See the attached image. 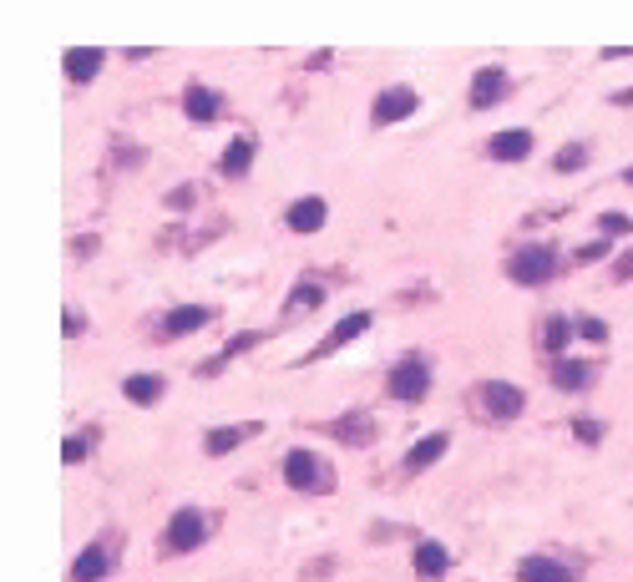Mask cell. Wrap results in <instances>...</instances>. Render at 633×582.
<instances>
[{"mask_svg":"<svg viewBox=\"0 0 633 582\" xmlns=\"http://www.w3.org/2000/svg\"><path fill=\"white\" fill-rule=\"evenodd\" d=\"M507 274H512V284L537 289V284H547L552 274H558V254H552L547 243H522L517 254L507 259Z\"/></svg>","mask_w":633,"mask_h":582,"instance_id":"6da1fadb","label":"cell"},{"mask_svg":"<svg viewBox=\"0 0 633 582\" xmlns=\"http://www.w3.org/2000/svg\"><path fill=\"white\" fill-rule=\"evenodd\" d=\"M208 517L198 512V507H183V512H173V522L163 527V557H183V552H198L203 542H208Z\"/></svg>","mask_w":633,"mask_h":582,"instance_id":"7a4b0ae2","label":"cell"},{"mask_svg":"<svg viewBox=\"0 0 633 582\" xmlns=\"http://www.w3.org/2000/svg\"><path fill=\"white\" fill-rule=\"evenodd\" d=\"M284 481L294 486V491H335V471L314 456V451H304V446H294L289 456H284Z\"/></svg>","mask_w":633,"mask_h":582,"instance_id":"3957f363","label":"cell"},{"mask_svg":"<svg viewBox=\"0 0 633 582\" xmlns=\"http://www.w3.org/2000/svg\"><path fill=\"white\" fill-rule=\"evenodd\" d=\"M385 390H390L395 400H426V390H431V365H426L421 355L395 360L390 375H385Z\"/></svg>","mask_w":633,"mask_h":582,"instance_id":"277c9868","label":"cell"},{"mask_svg":"<svg viewBox=\"0 0 633 582\" xmlns=\"http://www.w3.org/2000/svg\"><path fill=\"white\" fill-rule=\"evenodd\" d=\"M477 405L492 415V421H517L522 405H527V395H522L512 380H482V385H477Z\"/></svg>","mask_w":633,"mask_h":582,"instance_id":"5b68a950","label":"cell"},{"mask_svg":"<svg viewBox=\"0 0 633 582\" xmlns=\"http://www.w3.org/2000/svg\"><path fill=\"white\" fill-rule=\"evenodd\" d=\"M416 107H421L416 87H385V92L375 97L370 117H375V127H390V122H406V117H411Z\"/></svg>","mask_w":633,"mask_h":582,"instance_id":"8992f818","label":"cell"},{"mask_svg":"<svg viewBox=\"0 0 633 582\" xmlns=\"http://www.w3.org/2000/svg\"><path fill=\"white\" fill-rule=\"evenodd\" d=\"M213 314H218V309H208V304H183V309L163 314V324H157V335H163V340H183V335H198L203 324H213Z\"/></svg>","mask_w":633,"mask_h":582,"instance_id":"52a82bcc","label":"cell"},{"mask_svg":"<svg viewBox=\"0 0 633 582\" xmlns=\"http://www.w3.org/2000/svg\"><path fill=\"white\" fill-rule=\"evenodd\" d=\"M573 577H578V572H573L568 562L547 557V552H532V557L517 562V582H573Z\"/></svg>","mask_w":633,"mask_h":582,"instance_id":"ba28073f","label":"cell"},{"mask_svg":"<svg viewBox=\"0 0 633 582\" xmlns=\"http://www.w3.org/2000/svg\"><path fill=\"white\" fill-rule=\"evenodd\" d=\"M507 97V71L502 66H482L477 76H471V112H487Z\"/></svg>","mask_w":633,"mask_h":582,"instance_id":"9c48e42d","label":"cell"},{"mask_svg":"<svg viewBox=\"0 0 633 582\" xmlns=\"http://www.w3.org/2000/svg\"><path fill=\"white\" fill-rule=\"evenodd\" d=\"M325 218H330V203H325V198H294L289 213H284V223H289L294 233H320Z\"/></svg>","mask_w":633,"mask_h":582,"instance_id":"30bf717a","label":"cell"},{"mask_svg":"<svg viewBox=\"0 0 633 582\" xmlns=\"http://www.w3.org/2000/svg\"><path fill=\"white\" fill-rule=\"evenodd\" d=\"M183 112H188V122H218L223 117V97L213 92V87H203V81H193V87L183 92Z\"/></svg>","mask_w":633,"mask_h":582,"instance_id":"8fae6325","label":"cell"},{"mask_svg":"<svg viewBox=\"0 0 633 582\" xmlns=\"http://www.w3.org/2000/svg\"><path fill=\"white\" fill-rule=\"evenodd\" d=\"M365 329H370V314L365 309H355V314H345L335 329H330V335L320 340V350H314V360H320V355H335V350H345L350 340H360L365 335Z\"/></svg>","mask_w":633,"mask_h":582,"instance_id":"7c38bea8","label":"cell"},{"mask_svg":"<svg viewBox=\"0 0 633 582\" xmlns=\"http://www.w3.org/2000/svg\"><path fill=\"white\" fill-rule=\"evenodd\" d=\"M107 572H112V552L102 542L82 547V552H76V562H71V582H102Z\"/></svg>","mask_w":633,"mask_h":582,"instance_id":"4fadbf2b","label":"cell"},{"mask_svg":"<svg viewBox=\"0 0 633 582\" xmlns=\"http://www.w3.org/2000/svg\"><path fill=\"white\" fill-rule=\"evenodd\" d=\"M102 61H107V51H102V46H71V51L61 56V66H66V76H71V81H92V76L102 71Z\"/></svg>","mask_w":633,"mask_h":582,"instance_id":"5bb4252c","label":"cell"},{"mask_svg":"<svg viewBox=\"0 0 633 582\" xmlns=\"http://www.w3.org/2000/svg\"><path fill=\"white\" fill-rule=\"evenodd\" d=\"M259 431H264L259 421H254V426H218V431L203 436V451H208V456H228V451H239L249 436H259Z\"/></svg>","mask_w":633,"mask_h":582,"instance_id":"9a60e30c","label":"cell"},{"mask_svg":"<svg viewBox=\"0 0 633 582\" xmlns=\"http://www.w3.org/2000/svg\"><path fill=\"white\" fill-rule=\"evenodd\" d=\"M487 152H492L497 162H522V157L532 152V132H527V127H512V132H497V137L487 142Z\"/></svg>","mask_w":633,"mask_h":582,"instance_id":"2e32d148","label":"cell"},{"mask_svg":"<svg viewBox=\"0 0 633 582\" xmlns=\"http://www.w3.org/2000/svg\"><path fill=\"white\" fill-rule=\"evenodd\" d=\"M446 431H431V436H421L411 451H406V471H426V466H436L441 456H446Z\"/></svg>","mask_w":633,"mask_h":582,"instance_id":"e0dca14e","label":"cell"},{"mask_svg":"<svg viewBox=\"0 0 633 582\" xmlns=\"http://www.w3.org/2000/svg\"><path fill=\"white\" fill-rule=\"evenodd\" d=\"M223 178H244L249 168H254V137H233L228 147H223Z\"/></svg>","mask_w":633,"mask_h":582,"instance_id":"ac0fdd59","label":"cell"},{"mask_svg":"<svg viewBox=\"0 0 633 582\" xmlns=\"http://www.w3.org/2000/svg\"><path fill=\"white\" fill-rule=\"evenodd\" d=\"M325 304V284L320 279H299L284 299V314H309V309H320Z\"/></svg>","mask_w":633,"mask_h":582,"instance_id":"d6986e66","label":"cell"},{"mask_svg":"<svg viewBox=\"0 0 633 582\" xmlns=\"http://www.w3.org/2000/svg\"><path fill=\"white\" fill-rule=\"evenodd\" d=\"M588 380H593L588 360H552V385L558 390H588Z\"/></svg>","mask_w":633,"mask_h":582,"instance_id":"ffe728a7","label":"cell"},{"mask_svg":"<svg viewBox=\"0 0 633 582\" xmlns=\"http://www.w3.org/2000/svg\"><path fill=\"white\" fill-rule=\"evenodd\" d=\"M411 562H416V572H421V577H441V572L451 567V552H446L441 542H431V537H426V542H416Z\"/></svg>","mask_w":633,"mask_h":582,"instance_id":"44dd1931","label":"cell"},{"mask_svg":"<svg viewBox=\"0 0 633 582\" xmlns=\"http://www.w3.org/2000/svg\"><path fill=\"white\" fill-rule=\"evenodd\" d=\"M578 335V324L573 319H563V314H552L547 319V329H542V350L552 355V360H563V350H568V340Z\"/></svg>","mask_w":633,"mask_h":582,"instance_id":"7402d4cb","label":"cell"},{"mask_svg":"<svg viewBox=\"0 0 633 582\" xmlns=\"http://www.w3.org/2000/svg\"><path fill=\"white\" fill-rule=\"evenodd\" d=\"M122 395L132 405H157V395H163V375H127L122 380Z\"/></svg>","mask_w":633,"mask_h":582,"instance_id":"603a6c76","label":"cell"},{"mask_svg":"<svg viewBox=\"0 0 633 582\" xmlns=\"http://www.w3.org/2000/svg\"><path fill=\"white\" fill-rule=\"evenodd\" d=\"M370 431H375V426H370V415H360V410H355V415H340V421L330 426V436H340V441H350V446H365Z\"/></svg>","mask_w":633,"mask_h":582,"instance_id":"cb8c5ba5","label":"cell"},{"mask_svg":"<svg viewBox=\"0 0 633 582\" xmlns=\"http://www.w3.org/2000/svg\"><path fill=\"white\" fill-rule=\"evenodd\" d=\"M552 168H558V173H578V168H588V147H583V142H568L558 157H552Z\"/></svg>","mask_w":633,"mask_h":582,"instance_id":"d4e9b609","label":"cell"},{"mask_svg":"<svg viewBox=\"0 0 633 582\" xmlns=\"http://www.w3.org/2000/svg\"><path fill=\"white\" fill-rule=\"evenodd\" d=\"M598 228H603V238H628V233H633V218H628V213H603Z\"/></svg>","mask_w":633,"mask_h":582,"instance_id":"484cf974","label":"cell"},{"mask_svg":"<svg viewBox=\"0 0 633 582\" xmlns=\"http://www.w3.org/2000/svg\"><path fill=\"white\" fill-rule=\"evenodd\" d=\"M264 340V329H244V335H233L228 345H223V360H233V355H244V350H254Z\"/></svg>","mask_w":633,"mask_h":582,"instance_id":"4316f807","label":"cell"},{"mask_svg":"<svg viewBox=\"0 0 633 582\" xmlns=\"http://www.w3.org/2000/svg\"><path fill=\"white\" fill-rule=\"evenodd\" d=\"M87 451H92V441H87V436H71V441L61 446V461H66V466H76V461H87Z\"/></svg>","mask_w":633,"mask_h":582,"instance_id":"83f0119b","label":"cell"},{"mask_svg":"<svg viewBox=\"0 0 633 582\" xmlns=\"http://www.w3.org/2000/svg\"><path fill=\"white\" fill-rule=\"evenodd\" d=\"M573 436H578L583 446H598V441H603V421H573Z\"/></svg>","mask_w":633,"mask_h":582,"instance_id":"f1b7e54d","label":"cell"},{"mask_svg":"<svg viewBox=\"0 0 633 582\" xmlns=\"http://www.w3.org/2000/svg\"><path fill=\"white\" fill-rule=\"evenodd\" d=\"M578 335L593 340V345H603V340H608V324H603V319H578Z\"/></svg>","mask_w":633,"mask_h":582,"instance_id":"f546056e","label":"cell"},{"mask_svg":"<svg viewBox=\"0 0 633 582\" xmlns=\"http://www.w3.org/2000/svg\"><path fill=\"white\" fill-rule=\"evenodd\" d=\"M603 254H608V243H603V238H598V243H583V248H578V259H583V264H593V259H603Z\"/></svg>","mask_w":633,"mask_h":582,"instance_id":"4dcf8cb0","label":"cell"},{"mask_svg":"<svg viewBox=\"0 0 633 582\" xmlns=\"http://www.w3.org/2000/svg\"><path fill=\"white\" fill-rule=\"evenodd\" d=\"M61 329H66V340H71V335H82V329H87V319H82V314H76V309H71V314H66V324H61Z\"/></svg>","mask_w":633,"mask_h":582,"instance_id":"1f68e13d","label":"cell"},{"mask_svg":"<svg viewBox=\"0 0 633 582\" xmlns=\"http://www.w3.org/2000/svg\"><path fill=\"white\" fill-rule=\"evenodd\" d=\"M613 279H633V248H628V254L613 264Z\"/></svg>","mask_w":633,"mask_h":582,"instance_id":"d6a6232c","label":"cell"},{"mask_svg":"<svg viewBox=\"0 0 633 582\" xmlns=\"http://www.w3.org/2000/svg\"><path fill=\"white\" fill-rule=\"evenodd\" d=\"M168 203H173V208H188V203H193V188H178V193H173Z\"/></svg>","mask_w":633,"mask_h":582,"instance_id":"836d02e7","label":"cell"},{"mask_svg":"<svg viewBox=\"0 0 633 582\" xmlns=\"http://www.w3.org/2000/svg\"><path fill=\"white\" fill-rule=\"evenodd\" d=\"M623 183H628V188H633V168H628V173H623Z\"/></svg>","mask_w":633,"mask_h":582,"instance_id":"e575fe53","label":"cell"}]
</instances>
